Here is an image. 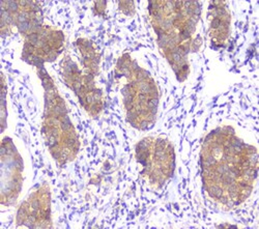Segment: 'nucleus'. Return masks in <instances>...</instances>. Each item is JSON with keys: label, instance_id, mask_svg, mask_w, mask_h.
<instances>
[{"label": "nucleus", "instance_id": "1", "mask_svg": "<svg viewBox=\"0 0 259 229\" xmlns=\"http://www.w3.org/2000/svg\"><path fill=\"white\" fill-rule=\"evenodd\" d=\"M201 168L209 196L232 207L245 201L252 192L258 171V153L235 137L231 128L217 129L205 138Z\"/></svg>", "mask_w": 259, "mask_h": 229}, {"label": "nucleus", "instance_id": "2", "mask_svg": "<svg viewBox=\"0 0 259 229\" xmlns=\"http://www.w3.org/2000/svg\"><path fill=\"white\" fill-rule=\"evenodd\" d=\"M225 4L221 2L211 3L210 10V36L212 43L217 47H222L223 41L227 38L229 34L230 16Z\"/></svg>", "mask_w": 259, "mask_h": 229}]
</instances>
